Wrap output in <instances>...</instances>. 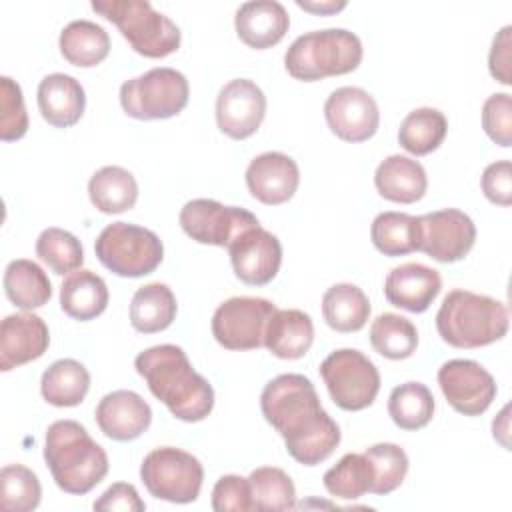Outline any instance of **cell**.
Returning a JSON list of instances; mask_svg holds the SVG:
<instances>
[{"instance_id":"5b68a950","label":"cell","mask_w":512,"mask_h":512,"mask_svg":"<svg viewBox=\"0 0 512 512\" xmlns=\"http://www.w3.org/2000/svg\"><path fill=\"white\" fill-rule=\"evenodd\" d=\"M362 42L346 28L312 30L298 36L284 54L288 74L302 82L342 76L362 62Z\"/></svg>"},{"instance_id":"e0dca14e","label":"cell","mask_w":512,"mask_h":512,"mask_svg":"<svg viewBox=\"0 0 512 512\" xmlns=\"http://www.w3.org/2000/svg\"><path fill=\"white\" fill-rule=\"evenodd\" d=\"M328 128L344 142H364L372 138L380 124L376 100L362 88H336L324 102Z\"/></svg>"},{"instance_id":"d6986e66","label":"cell","mask_w":512,"mask_h":512,"mask_svg":"<svg viewBox=\"0 0 512 512\" xmlns=\"http://www.w3.org/2000/svg\"><path fill=\"white\" fill-rule=\"evenodd\" d=\"M94 416L104 436L116 442H130L150 428L152 408L132 390H114L102 396Z\"/></svg>"},{"instance_id":"ac0fdd59","label":"cell","mask_w":512,"mask_h":512,"mask_svg":"<svg viewBox=\"0 0 512 512\" xmlns=\"http://www.w3.org/2000/svg\"><path fill=\"white\" fill-rule=\"evenodd\" d=\"M300 184L298 164L282 152H264L250 160L246 186L250 194L268 206L288 202Z\"/></svg>"},{"instance_id":"7402d4cb","label":"cell","mask_w":512,"mask_h":512,"mask_svg":"<svg viewBox=\"0 0 512 512\" xmlns=\"http://www.w3.org/2000/svg\"><path fill=\"white\" fill-rule=\"evenodd\" d=\"M290 26L286 8L276 0H254L244 2L236 10L234 28L238 38L256 50L278 44Z\"/></svg>"},{"instance_id":"4dcf8cb0","label":"cell","mask_w":512,"mask_h":512,"mask_svg":"<svg viewBox=\"0 0 512 512\" xmlns=\"http://www.w3.org/2000/svg\"><path fill=\"white\" fill-rule=\"evenodd\" d=\"M90 390V374L74 358H62L50 364L40 380L42 398L58 408L78 406Z\"/></svg>"},{"instance_id":"603a6c76","label":"cell","mask_w":512,"mask_h":512,"mask_svg":"<svg viewBox=\"0 0 512 512\" xmlns=\"http://www.w3.org/2000/svg\"><path fill=\"white\" fill-rule=\"evenodd\" d=\"M38 110L42 118L54 128L74 126L86 108V94L82 84L62 72L48 74L38 84Z\"/></svg>"},{"instance_id":"836d02e7","label":"cell","mask_w":512,"mask_h":512,"mask_svg":"<svg viewBox=\"0 0 512 512\" xmlns=\"http://www.w3.org/2000/svg\"><path fill=\"white\" fill-rule=\"evenodd\" d=\"M446 132H448L446 116L436 108L424 106V108L412 110L402 120L398 130V142L406 152L414 156H426L444 142Z\"/></svg>"},{"instance_id":"ee69618b","label":"cell","mask_w":512,"mask_h":512,"mask_svg":"<svg viewBox=\"0 0 512 512\" xmlns=\"http://www.w3.org/2000/svg\"><path fill=\"white\" fill-rule=\"evenodd\" d=\"M212 508L216 512H248L254 510L248 478L238 474L220 476L212 488Z\"/></svg>"},{"instance_id":"484cf974","label":"cell","mask_w":512,"mask_h":512,"mask_svg":"<svg viewBox=\"0 0 512 512\" xmlns=\"http://www.w3.org/2000/svg\"><path fill=\"white\" fill-rule=\"evenodd\" d=\"M108 286L92 270H74L60 286V308L66 316L88 322L108 306Z\"/></svg>"},{"instance_id":"9a60e30c","label":"cell","mask_w":512,"mask_h":512,"mask_svg":"<svg viewBox=\"0 0 512 512\" xmlns=\"http://www.w3.org/2000/svg\"><path fill=\"white\" fill-rule=\"evenodd\" d=\"M438 384L448 404L464 416L484 414L496 398L492 374L474 360H448L438 370Z\"/></svg>"},{"instance_id":"60d3db41","label":"cell","mask_w":512,"mask_h":512,"mask_svg":"<svg viewBox=\"0 0 512 512\" xmlns=\"http://www.w3.org/2000/svg\"><path fill=\"white\" fill-rule=\"evenodd\" d=\"M372 468V494L384 496L394 492L408 474L406 452L392 442H380L362 452Z\"/></svg>"},{"instance_id":"7dc6e473","label":"cell","mask_w":512,"mask_h":512,"mask_svg":"<svg viewBox=\"0 0 512 512\" xmlns=\"http://www.w3.org/2000/svg\"><path fill=\"white\" fill-rule=\"evenodd\" d=\"M146 504L138 496V490L132 484L126 482H116L108 490L100 494V498L94 502V510H104V512H142Z\"/></svg>"},{"instance_id":"f546056e","label":"cell","mask_w":512,"mask_h":512,"mask_svg":"<svg viewBox=\"0 0 512 512\" xmlns=\"http://www.w3.org/2000/svg\"><path fill=\"white\" fill-rule=\"evenodd\" d=\"M88 196L102 214H120L134 208L138 200V182L122 166H104L88 182Z\"/></svg>"},{"instance_id":"83f0119b","label":"cell","mask_w":512,"mask_h":512,"mask_svg":"<svg viewBox=\"0 0 512 512\" xmlns=\"http://www.w3.org/2000/svg\"><path fill=\"white\" fill-rule=\"evenodd\" d=\"M322 314L332 330L342 334L358 332L370 318V300L356 284L340 282L324 292Z\"/></svg>"},{"instance_id":"f1b7e54d","label":"cell","mask_w":512,"mask_h":512,"mask_svg":"<svg viewBox=\"0 0 512 512\" xmlns=\"http://www.w3.org/2000/svg\"><path fill=\"white\" fill-rule=\"evenodd\" d=\"M58 46L72 66L92 68L108 56L110 36L92 20H72L62 28Z\"/></svg>"},{"instance_id":"7bdbcfd3","label":"cell","mask_w":512,"mask_h":512,"mask_svg":"<svg viewBox=\"0 0 512 512\" xmlns=\"http://www.w3.org/2000/svg\"><path fill=\"white\" fill-rule=\"evenodd\" d=\"M482 128L488 138L508 148L512 144V98L506 92L492 94L482 104Z\"/></svg>"},{"instance_id":"e575fe53","label":"cell","mask_w":512,"mask_h":512,"mask_svg":"<svg viewBox=\"0 0 512 512\" xmlns=\"http://www.w3.org/2000/svg\"><path fill=\"white\" fill-rule=\"evenodd\" d=\"M388 414L402 430H420L434 416V396L422 382H404L390 392Z\"/></svg>"},{"instance_id":"2e32d148","label":"cell","mask_w":512,"mask_h":512,"mask_svg":"<svg viewBox=\"0 0 512 512\" xmlns=\"http://www.w3.org/2000/svg\"><path fill=\"white\" fill-rule=\"evenodd\" d=\"M266 116V96L262 88L248 78H234L226 82L216 98V124L234 138L244 140L252 136Z\"/></svg>"},{"instance_id":"d590c367","label":"cell","mask_w":512,"mask_h":512,"mask_svg":"<svg viewBox=\"0 0 512 512\" xmlns=\"http://www.w3.org/2000/svg\"><path fill=\"white\" fill-rule=\"evenodd\" d=\"M370 344L384 358L404 360L418 348V330L408 318L384 312L370 326Z\"/></svg>"},{"instance_id":"8fae6325","label":"cell","mask_w":512,"mask_h":512,"mask_svg":"<svg viewBox=\"0 0 512 512\" xmlns=\"http://www.w3.org/2000/svg\"><path fill=\"white\" fill-rule=\"evenodd\" d=\"M276 306L266 298L234 296L222 302L212 316V334L228 350H256Z\"/></svg>"},{"instance_id":"277c9868","label":"cell","mask_w":512,"mask_h":512,"mask_svg":"<svg viewBox=\"0 0 512 512\" xmlns=\"http://www.w3.org/2000/svg\"><path fill=\"white\" fill-rule=\"evenodd\" d=\"M508 308L486 294L456 288L436 312L440 338L454 348H480L502 340L508 332Z\"/></svg>"},{"instance_id":"44dd1931","label":"cell","mask_w":512,"mask_h":512,"mask_svg":"<svg viewBox=\"0 0 512 512\" xmlns=\"http://www.w3.org/2000/svg\"><path fill=\"white\" fill-rule=\"evenodd\" d=\"M440 290L442 278L438 270L418 262H408L392 268L384 280L386 300L392 306L414 314L426 312L440 294Z\"/></svg>"},{"instance_id":"5bb4252c","label":"cell","mask_w":512,"mask_h":512,"mask_svg":"<svg viewBox=\"0 0 512 512\" xmlns=\"http://www.w3.org/2000/svg\"><path fill=\"white\" fill-rule=\"evenodd\" d=\"M234 274L250 286H264L272 282L282 264L280 240L264 230L260 222L240 230L226 246Z\"/></svg>"},{"instance_id":"bcb514c9","label":"cell","mask_w":512,"mask_h":512,"mask_svg":"<svg viewBox=\"0 0 512 512\" xmlns=\"http://www.w3.org/2000/svg\"><path fill=\"white\" fill-rule=\"evenodd\" d=\"M512 26H504L492 40V48L488 54V70L492 78H496L500 84L510 86L512 84Z\"/></svg>"},{"instance_id":"8d00e7d4","label":"cell","mask_w":512,"mask_h":512,"mask_svg":"<svg viewBox=\"0 0 512 512\" xmlns=\"http://www.w3.org/2000/svg\"><path fill=\"white\" fill-rule=\"evenodd\" d=\"M254 510L278 512L296 506V488L292 478L276 466H260L248 476Z\"/></svg>"},{"instance_id":"1f68e13d","label":"cell","mask_w":512,"mask_h":512,"mask_svg":"<svg viewBox=\"0 0 512 512\" xmlns=\"http://www.w3.org/2000/svg\"><path fill=\"white\" fill-rule=\"evenodd\" d=\"M4 292L14 306L34 310L50 300L52 282L34 260L16 258L4 270Z\"/></svg>"},{"instance_id":"ffe728a7","label":"cell","mask_w":512,"mask_h":512,"mask_svg":"<svg viewBox=\"0 0 512 512\" xmlns=\"http://www.w3.org/2000/svg\"><path fill=\"white\" fill-rule=\"evenodd\" d=\"M50 344L46 322L32 314H10L0 324V368L8 372L40 358Z\"/></svg>"},{"instance_id":"7c38bea8","label":"cell","mask_w":512,"mask_h":512,"mask_svg":"<svg viewBox=\"0 0 512 512\" xmlns=\"http://www.w3.org/2000/svg\"><path fill=\"white\" fill-rule=\"evenodd\" d=\"M178 222L192 240L226 248L240 230L256 224L258 218L238 206H224L210 198H194L182 206Z\"/></svg>"},{"instance_id":"d4e9b609","label":"cell","mask_w":512,"mask_h":512,"mask_svg":"<svg viewBox=\"0 0 512 512\" xmlns=\"http://www.w3.org/2000/svg\"><path fill=\"white\" fill-rule=\"evenodd\" d=\"M374 184L382 198L398 204H412L426 194L428 178L418 160L392 154L378 164Z\"/></svg>"},{"instance_id":"30bf717a","label":"cell","mask_w":512,"mask_h":512,"mask_svg":"<svg viewBox=\"0 0 512 512\" xmlns=\"http://www.w3.org/2000/svg\"><path fill=\"white\" fill-rule=\"evenodd\" d=\"M140 478L154 498L188 504L200 496L204 468L190 452L174 446H162L144 456Z\"/></svg>"},{"instance_id":"cb8c5ba5","label":"cell","mask_w":512,"mask_h":512,"mask_svg":"<svg viewBox=\"0 0 512 512\" xmlns=\"http://www.w3.org/2000/svg\"><path fill=\"white\" fill-rule=\"evenodd\" d=\"M314 342L312 318L296 308H276L268 320L264 348L282 360L302 358Z\"/></svg>"},{"instance_id":"52a82bcc","label":"cell","mask_w":512,"mask_h":512,"mask_svg":"<svg viewBox=\"0 0 512 512\" xmlns=\"http://www.w3.org/2000/svg\"><path fill=\"white\" fill-rule=\"evenodd\" d=\"M94 252L104 268L124 278L152 274L164 258L162 240L152 230L128 222L108 224L98 234Z\"/></svg>"},{"instance_id":"b9f144b4","label":"cell","mask_w":512,"mask_h":512,"mask_svg":"<svg viewBox=\"0 0 512 512\" xmlns=\"http://www.w3.org/2000/svg\"><path fill=\"white\" fill-rule=\"evenodd\" d=\"M28 130L22 88L10 76L0 78V140H20Z\"/></svg>"},{"instance_id":"f35d334b","label":"cell","mask_w":512,"mask_h":512,"mask_svg":"<svg viewBox=\"0 0 512 512\" xmlns=\"http://www.w3.org/2000/svg\"><path fill=\"white\" fill-rule=\"evenodd\" d=\"M36 256L58 276L80 270L84 250L80 240L62 228H46L36 240Z\"/></svg>"},{"instance_id":"4fadbf2b","label":"cell","mask_w":512,"mask_h":512,"mask_svg":"<svg viewBox=\"0 0 512 512\" xmlns=\"http://www.w3.org/2000/svg\"><path fill=\"white\" fill-rule=\"evenodd\" d=\"M418 250L432 260L450 264L462 260L476 242V226L468 214L458 208H444L418 216Z\"/></svg>"},{"instance_id":"3957f363","label":"cell","mask_w":512,"mask_h":512,"mask_svg":"<svg viewBox=\"0 0 512 512\" xmlns=\"http://www.w3.org/2000/svg\"><path fill=\"white\" fill-rule=\"evenodd\" d=\"M44 460L56 486L68 494H86L108 474L104 448L76 420H56L46 430Z\"/></svg>"},{"instance_id":"ba28073f","label":"cell","mask_w":512,"mask_h":512,"mask_svg":"<svg viewBox=\"0 0 512 512\" xmlns=\"http://www.w3.org/2000/svg\"><path fill=\"white\" fill-rule=\"evenodd\" d=\"M190 96L182 72L158 66L120 86L122 110L136 120H166L180 114Z\"/></svg>"},{"instance_id":"c3c4849f","label":"cell","mask_w":512,"mask_h":512,"mask_svg":"<svg viewBox=\"0 0 512 512\" xmlns=\"http://www.w3.org/2000/svg\"><path fill=\"white\" fill-rule=\"evenodd\" d=\"M296 4L312 14H320V16H326V14H336L340 12L342 8H346V2L344 0H326V2H316V0H296Z\"/></svg>"},{"instance_id":"f6af8a7d","label":"cell","mask_w":512,"mask_h":512,"mask_svg":"<svg viewBox=\"0 0 512 512\" xmlns=\"http://www.w3.org/2000/svg\"><path fill=\"white\" fill-rule=\"evenodd\" d=\"M484 196L498 206L512 204V164L510 160H498L484 168L480 180Z\"/></svg>"},{"instance_id":"6da1fadb","label":"cell","mask_w":512,"mask_h":512,"mask_svg":"<svg viewBox=\"0 0 512 512\" xmlns=\"http://www.w3.org/2000/svg\"><path fill=\"white\" fill-rule=\"evenodd\" d=\"M266 422L284 438L288 454L304 464L324 462L340 444V428L322 408L318 392L304 374H280L260 394Z\"/></svg>"},{"instance_id":"9c48e42d","label":"cell","mask_w":512,"mask_h":512,"mask_svg":"<svg viewBox=\"0 0 512 512\" xmlns=\"http://www.w3.org/2000/svg\"><path fill=\"white\" fill-rule=\"evenodd\" d=\"M320 376L334 404L348 412L368 408L380 390V372L376 364L354 348L330 352L320 364Z\"/></svg>"},{"instance_id":"8992f818","label":"cell","mask_w":512,"mask_h":512,"mask_svg":"<svg viewBox=\"0 0 512 512\" xmlns=\"http://www.w3.org/2000/svg\"><path fill=\"white\" fill-rule=\"evenodd\" d=\"M92 10L116 24L134 52L164 58L180 48V28L148 0H94Z\"/></svg>"},{"instance_id":"d6a6232c","label":"cell","mask_w":512,"mask_h":512,"mask_svg":"<svg viewBox=\"0 0 512 512\" xmlns=\"http://www.w3.org/2000/svg\"><path fill=\"white\" fill-rule=\"evenodd\" d=\"M370 240L378 252L396 258L418 250L420 224L418 216L404 212H380L370 226Z\"/></svg>"},{"instance_id":"ab89813d","label":"cell","mask_w":512,"mask_h":512,"mask_svg":"<svg viewBox=\"0 0 512 512\" xmlns=\"http://www.w3.org/2000/svg\"><path fill=\"white\" fill-rule=\"evenodd\" d=\"M42 486L38 476L22 466L8 464L0 470V508L8 512H30L38 508Z\"/></svg>"},{"instance_id":"74e56055","label":"cell","mask_w":512,"mask_h":512,"mask_svg":"<svg viewBox=\"0 0 512 512\" xmlns=\"http://www.w3.org/2000/svg\"><path fill=\"white\" fill-rule=\"evenodd\" d=\"M324 488L330 496L356 500L372 488V468L364 454L348 452L324 474Z\"/></svg>"},{"instance_id":"4316f807","label":"cell","mask_w":512,"mask_h":512,"mask_svg":"<svg viewBox=\"0 0 512 512\" xmlns=\"http://www.w3.org/2000/svg\"><path fill=\"white\" fill-rule=\"evenodd\" d=\"M176 296L162 282L140 286L130 302V324L136 332L154 334L166 330L176 318Z\"/></svg>"},{"instance_id":"7a4b0ae2","label":"cell","mask_w":512,"mask_h":512,"mask_svg":"<svg viewBox=\"0 0 512 512\" xmlns=\"http://www.w3.org/2000/svg\"><path fill=\"white\" fill-rule=\"evenodd\" d=\"M136 372L148 390L182 422H200L214 408V390L198 374L186 352L176 344H158L140 352L134 360Z\"/></svg>"}]
</instances>
